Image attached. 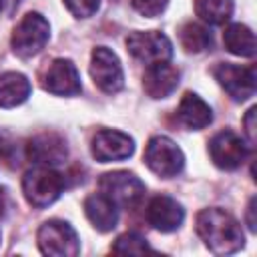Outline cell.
<instances>
[{
    "label": "cell",
    "mask_w": 257,
    "mask_h": 257,
    "mask_svg": "<svg viewBox=\"0 0 257 257\" xmlns=\"http://www.w3.org/2000/svg\"><path fill=\"white\" fill-rule=\"evenodd\" d=\"M100 193L106 195L116 207H131L141 201L145 195V185L139 177L126 171H114L106 173L98 181Z\"/></svg>",
    "instance_id": "ba28073f"
},
{
    "label": "cell",
    "mask_w": 257,
    "mask_h": 257,
    "mask_svg": "<svg viewBox=\"0 0 257 257\" xmlns=\"http://www.w3.org/2000/svg\"><path fill=\"white\" fill-rule=\"evenodd\" d=\"M64 189V177L54 171V167H38L26 171V175L22 177V193L26 197V201L36 207V209H44L48 205H52L60 193Z\"/></svg>",
    "instance_id": "7a4b0ae2"
},
{
    "label": "cell",
    "mask_w": 257,
    "mask_h": 257,
    "mask_svg": "<svg viewBox=\"0 0 257 257\" xmlns=\"http://www.w3.org/2000/svg\"><path fill=\"white\" fill-rule=\"evenodd\" d=\"M179 70L177 66L169 64V62H159V64H151L145 70L143 76V88L151 98H165L169 96L177 84H179Z\"/></svg>",
    "instance_id": "9a60e30c"
},
{
    "label": "cell",
    "mask_w": 257,
    "mask_h": 257,
    "mask_svg": "<svg viewBox=\"0 0 257 257\" xmlns=\"http://www.w3.org/2000/svg\"><path fill=\"white\" fill-rule=\"evenodd\" d=\"M2 4H4V0H0V10H2Z\"/></svg>",
    "instance_id": "83f0119b"
},
{
    "label": "cell",
    "mask_w": 257,
    "mask_h": 257,
    "mask_svg": "<svg viewBox=\"0 0 257 257\" xmlns=\"http://www.w3.org/2000/svg\"><path fill=\"white\" fill-rule=\"evenodd\" d=\"M30 96V82L20 72H4L0 74V106L12 108L22 104Z\"/></svg>",
    "instance_id": "ac0fdd59"
},
{
    "label": "cell",
    "mask_w": 257,
    "mask_h": 257,
    "mask_svg": "<svg viewBox=\"0 0 257 257\" xmlns=\"http://www.w3.org/2000/svg\"><path fill=\"white\" fill-rule=\"evenodd\" d=\"M215 78L233 100H247L255 94V68L223 62L215 68Z\"/></svg>",
    "instance_id": "30bf717a"
},
{
    "label": "cell",
    "mask_w": 257,
    "mask_h": 257,
    "mask_svg": "<svg viewBox=\"0 0 257 257\" xmlns=\"http://www.w3.org/2000/svg\"><path fill=\"white\" fill-rule=\"evenodd\" d=\"M177 120L185 128L199 131V128H205L213 120V112L203 98H199L193 92H187L177 106Z\"/></svg>",
    "instance_id": "e0dca14e"
},
{
    "label": "cell",
    "mask_w": 257,
    "mask_h": 257,
    "mask_svg": "<svg viewBox=\"0 0 257 257\" xmlns=\"http://www.w3.org/2000/svg\"><path fill=\"white\" fill-rule=\"evenodd\" d=\"M247 153H249V147L233 131H221L209 143V155L213 163L225 171L237 169L247 159Z\"/></svg>",
    "instance_id": "9c48e42d"
},
{
    "label": "cell",
    "mask_w": 257,
    "mask_h": 257,
    "mask_svg": "<svg viewBox=\"0 0 257 257\" xmlns=\"http://www.w3.org/2000/svg\"><path fill=\"white\" fill-rule=\"evenodd\" d=\"M147 251H153V249L137 233H124L112 245V253H116V255H141V253H147Z\"/></svg>",
    "instance_id": "7402d4cb"
},
{
    "label": "cell",
    "mask_w": 257,
    "mask_h": 257,
    "mask_svg": "<svg viewBox=\"0 0 257 257\" xmlns=\"http://www.w3.org/2000/svg\"><path fill=\"white\" fill-rule=\"evenodd\" d=\"M145 163L155 175L163 179H171L181 173L185 165V157L183 151L177 147V143L171 141L169 137H153L145 149Z\"/></svg>",
    "instance_id": "277c9868"
},
{
    "label": "cell",
    "mask_w": 257,
    "mask_h": 257,
    "mask_svg": "<svg viewBox=\"0 0 257 257\" xmlns=\"http://www.w3.org/2000/svg\"><path fill=\"white\" fill-rule=\"evenodd\" d=\"M26 157L38 167H54L66 159V145L54 133H42L28 141Z\"/></svg>",
    "instance_id": "5bb4252c"
},
{
    "label": "cell",
    "mask_w": 257,
    "mask_h": 257,
    "mask_svg": "<svg viewBox=\"0 0 257 257\" xmlns=\"http://www.w3.org/2000/svg\"><path fill=\"white\" fill-rule=\"evenodd\" d=\"M2 209H4V203H2V193H0V215H2Z\"/></svg>",
    "instance_id": "4316f807"
},
{
    "label": "cell",
    "mask_w": 257,
    "mask_h": 257,
    "mask_svg": "<svg viewBox=\"0 0 257 257\" xmlns=\"http://www.w3.org/2000/svg\"><path fill=\"white\" fill-rule=\"evenodd\" d=\"M48 36H50L48 20L38 12H28L16 24L10 42L18 56L28 58L38 54L44 48V44L48 42Z\"/></svg>",
    "instance_id": "3957f363"
},
{
    "label": "cell",
    "mask_w": 257,
    "mask_h": 257,
    "mask_svg": "<svg viewBox=\"0 0 257 257\" xmlns=\"http://www.w3.org/2000/svg\"><path fill=\"white\" fill-rule=\"evenodd\" d=\"M90 76L94 80V84L106 92V94H114L122 88L124 84V72L120 66L118 56L106 48V46H96L92 50V58H90Z\"/></svg>",
    "instance_id": "52a82bcc"
},
{
    "label": "cell",
    "mask_w": 257,
    "mask_h": 257,
    "mask_svg": "<svg viewBox=\"0 0 257 257\" xmlns=\"http://www.w3.org/2000/svg\"><path fill=\"white\" fill-rule=\"evenodd\" d=\"M253 213H255V199H251L249 201V207H247V215H249V229L251 231H255V217H253Z\"/></svg>",
    "instance_id": "484cf974"
},
{
    "label": "cell",
    "mask_w": 257,
    "mask_h": 257,
    "mask_svg": "<svg viewBox=\"0 0 257 257\" xmlns=\"http://www.w3.org/2000/svg\"><path fill=\"white\" fill-rule=\"evenodd\" d=\"M131 4L139 14L153 18V16H159L167 8L169 0H131Z\"/></svg>",
    "instance_id": "603a6c76"
},
{
    "label": "cell",
    "mask_w": 257,
    "mask_h": 257,
    "mask_svg": "<svg viewBox=\"0 0 257 257\" xmlns=\"http://www.w3.org/2000/svg\"><path fill=\"white\" fill-rule=\"evenodd\" d=\"M92 157L100 163H110V161H124L133 155L135 143L128 135L112 128H102L94 135L92 145H90Z\"/></svg>",
    "instance_id": "7c38bea8"
},
{
    "label": "cell",
    "mask_w": 257,
    "mask_h": 257,
    "mask_svg": "<svg viewBox=\"0 0 257 257\" xmlns=\"http://www.w3.org/2000/svg\"><path fill=\"white\" fill-rule=\"evenodd\" d=\"M195 12L203 22L223 24L231 18L233 0H195Z\"/></svg>",
    "instance_id": "ffe728a7"
},
{
    "label": "cell",
    "mask_w": 257,
    "mask_h": 257,
    "mask_svg": "<svg viewBox=\"0 0 257 257\" xmlns=\"http://www.w3.org/2000/svg\"><path fill=\"white\" fill-rule=\"evenodd\" d=\"M38 247L44 255H52V257H74L80 251L78 245V237L74 233V229L58 219L46 221L40 225L38 229Z\"/></svg>",
    "instance_id": "5b68a950"
},
{
    "label": "cell",
    "mask_w": 257,
    "mask_h": 257,
    "mask_svg": "<svg viewBox=\"0 0 257 257\" xmlns=\"http://www.w3.org/2000/svg\"><path fill=\"white\" fill-rule=\"evenodd\" d=\"M223 42H225V48L231 52V54H237V56H247L251 58L255 54V36H253V30L245 24H229L223 32Z\"/></svg>",
    "instance_id": "d6986e66"
},
{
    "label": "cell",
    "mask_w": 257,
    "mask_h": 257,
    "mask_svg": "<svg viewBox=\"0 0 257 257\" xmlns=\"http://www.w3.org/2000/svg\"><path fill=\"white\" fill-rule=\"evenodd\" d=\"M253 118H255V108H249L247 110V116H245V133H247V139L249 143L255 141V124H253Z\"/></svg>",
    "instance_id": "d4e9b609"
},
{
    "label": "cell",
    "mask_w": 257,
    "mask_h": 257,
    "mask_svg": "<svg viewBox=\"0 0 257 257\" xmlns=\"http://www.w3.org/2000/svg\"><path fill=\"white\" fill-rule=\"evenodd\" d=\"M84 213L92 227L100 233H108L116 227L118 223V209L116 205L102 193L90 195L84 199Z\"/></svg>",
    "instance_id": "2e32d148"
},
{
    "label": "cell",
    "mask_w": 257,
    "mask_h": 257,
    "mask_svg": "<svg viewBox=\"0 0 257 257\" xmlns=\"http://www.w3.org/2000/svg\"><path fill=\"white\" fill-rule=\"evenodd\" d=\"M197 233L215 255H229L243 247V231L237 219L223 209H203L197 215Z\"/></svg>",
    "instance_id": "6da1fadb"
},
{
    "label": "cell",
    "mask_w": 257,
    "mask_h": 257,
    "mask_svg": "<svg viewBox=\"0 0 257 257\" xmlns=\"http://www.w3.org/2000/svg\"><path fill=\"white\" fill-rule=\"evenodd\" d=\"M181 44L187 52H205L213 44L211 32L197 22H187L181 28Z\"/></svg>",
    "instance_id": "44dd1931"
},
{
    "label": "cell",
    "mask_w": 257,
    "mask_h": 257,
    "mask_svg": "<svg viewBox=\"0 0 257 257\" xmlns=\"http://www.w3.org/2000/svg\"><path fill=\"white\" fill-rule=\"evenodd\" d=\"M64 4L76 18H88L98 10L100 0H64Z\"/></svg>",
    "instance_id": "cb8c5ba5"
},
{
    "label": "cell",
    "mask_w": 257,
    "mask_h": 257,
    "mask_svg": "<svg viewBox=\"0 0 257 257\" xmlns=\"http://www.w3.org/2000/svg\"><path fill=\"white\" fill-rule=\"evenodd\" d=\"M126 48L128 52L145 62L147 66L167 62L173 54V44L171 40L159 32V30H145V32H131L126 36Z\"/></svg>",
    "instance_id": "8992f818"
},
{
    "label": "cell",
    "mask_w": 257,
    "mask_h": 257,
    "mask_svg": "<svg viewBox=\"0 0 257 257\" xmlns=\"http://www.w3.org/2000/svg\"><path fill=\"white\" fill-rule=\"evenodd\" d=\"M42 88L58 96H74L80 92V74L76 66L66 58H56L44 72Z\"/></svg>",
    "instance_id": "8fae6325"
},
{
    "label": "cell",
    "mask_w": 257,
    "mask_h": 257,
    "mask_svg": "<svg viewBox=\"0 0 257 257\" xmlns=\"http://www.w3.org/2000/svg\"><path fill=\"white\" fill-rule=\"evenodd\" d=\"M183 219H185V211L173 197L157 195L147 205V221L153 229L161 233H171L179 229Z\"/></svg>",
    "instance_id": "4fadbf2b"
}]
</instances>
